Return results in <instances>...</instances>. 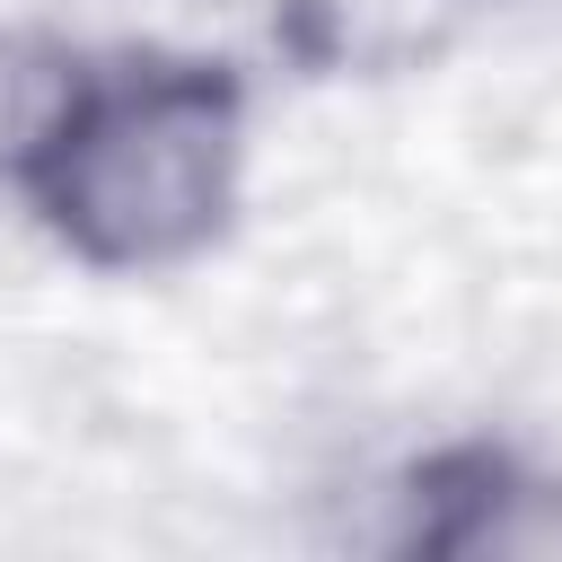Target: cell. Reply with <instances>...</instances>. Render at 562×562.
<instances>
[{"label": "cell", "instance_id": "cell-1", "mask_svg": "<svg viewBox=\"0 0 562 562\" xmlns=\"http://www.w3.org/2000/svg\"><path fill=\"white\" fill-rule=\"evenodd\" d=\"M246 193V79L220 53H79L18 202L88 272H176L211 255Z\"/></svg>", "mask_w": 562, "mask_h": 562}, {"label": "cell", "instance_id": "cell-2", "mask_svg": "<svg viewBox=\"0 0 562 562\" xmlns=\"http://www.w3.org/2000/svg\"><path fill=\"white\" fill-rule=\"evenodd\" d=\"M395 553L422 562H562V474L509 439H448L395 474Z\"/></svg>", "mask_w": 562, "mask_h": 562}, {"label": "cell", "instance_id": "cell-3", "mask_svg": "<svg viewBox=\"0 0 562 562\" xmlns=\"http://www.w3.org/2000/svg\"><path fill=\"white\" fill-rule=\"evenodd\" d=\"M501 0H281L272 53L299 79H413L448 61Z\"/></svg>", "mask_w": 562, "mask_h": 562}, {"label": "cell", "instance_id": "cell-4", "mask_svg": "<svg viewBox=\"0 0 562 562\" xmlns=\"http://www.w3.org/2000/svg\"><path fill=\"white\" fill-rule=\"evenodd\" d=\"M70 79H79V53L70 44L26 35V26H0V184L9 193H18V176L35 158V140H44V123L61 114Z\"/></svg>", "mask_w": 562, "mask_h": 562}]
</instances>
